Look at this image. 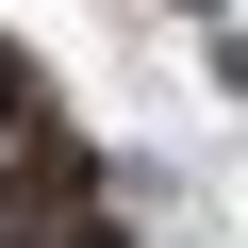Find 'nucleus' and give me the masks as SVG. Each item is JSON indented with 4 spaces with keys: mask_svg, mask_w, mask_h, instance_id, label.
<instances>
[{
    "mask_svg": "<svg viewBox=\"0 0 248 248\" xmlns=\"http://www.w3.org/2000/svg\"><path fill=\"white\" fill-rule=\"evenodd\" d=\"M199 17H215V0H199Z\"/></svg>",
    "mask_w": 248,
    "mask_h": 248,
    "instance_id": "nucleus-1",
    "label": "nucleus"
}]
</instances>
